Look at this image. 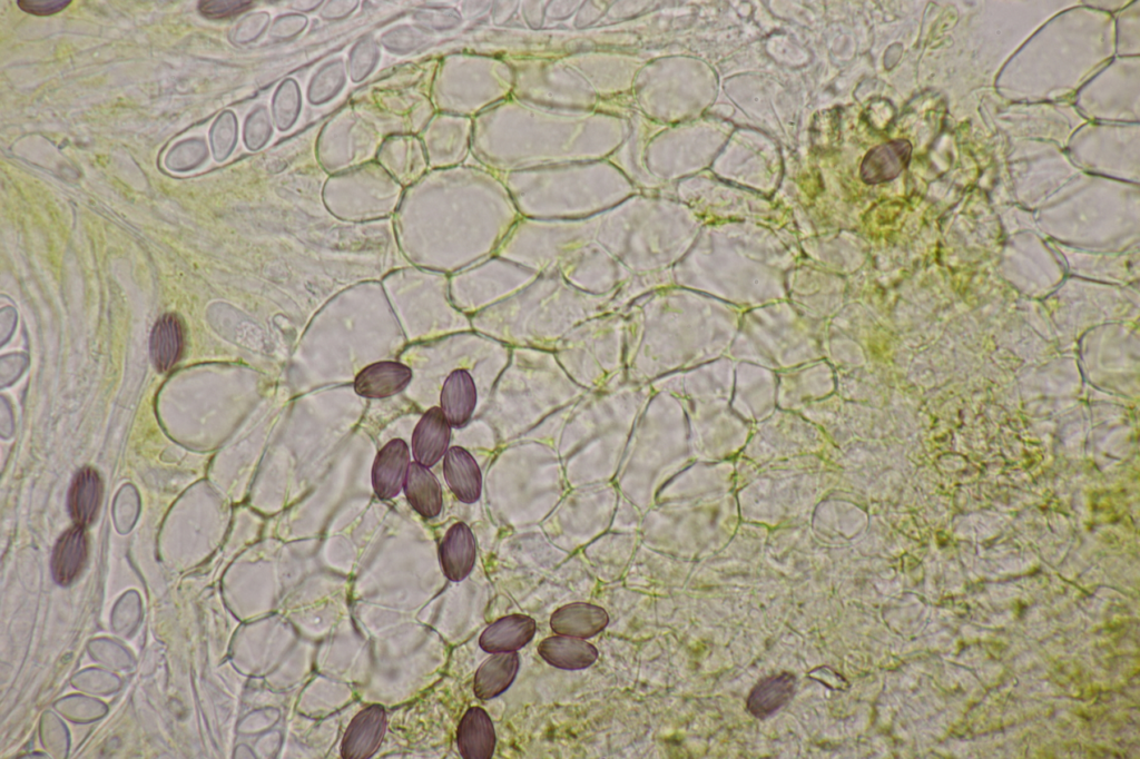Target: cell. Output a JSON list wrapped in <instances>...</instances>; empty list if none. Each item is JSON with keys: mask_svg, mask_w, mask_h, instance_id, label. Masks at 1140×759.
<instances>
[{"mask_svg": "<svg viewBox=\"0 0 1140 759\" xmlns=\"http://www.w3.org/2000/svg\"><path fill=\"white\" fill-rule=\"evenodd\" d=\"M386 711L382 704H371L350 722L341 745L344 759H367L380 748L386 731Z\"/></svg>", "mask_w": 1140, "mask_h": 759, "instance_id": "cell-1", "label": "cell"}, {"mask_svg": "<svg viewBox=\"0 0 1140 759\" xmlns=\"http://www.w3.org/2000/svg\"><path fill=\"white\" fill-rule=\"evenodd\" d=\"M410 466L409 446L402 438L387 442L376 454L372 467V485L381 500L395 497L403 489Z\"/></svg>", "mask_w": 1140, "mask_h": 759, "instance_id": "cell-2", "label": "cell"}, {"mask_svg": "<svg viewBox=\"0 0 1140 759\" xmlns=\"http://www.w3.org/2000/svg\"><path fill=\"white\" fill-rule=\"evenodd\" d=\"M451 425L440 407L428 410L416 424L412 435V452L415 462L424 466L435 465L449 450Z\"/></svg>", "mask_w": 1140, "mask_h": 759, "instance_id": "cell-3", "label": "cell"}, {"mask_svg": "<svg viewBox=\"0 0 1140 759\" xmlns=\"http://www.w3.org/2000/svg\"><path fill=\"white\" fill-rule=\"evenodd\" d=\"M475 559L476 543L471 529L464 522L454 523L439 546V560L444 575L453 582L464 580L471 573Z\"/></svg>", "mask_w": 1140, "mask_h": 759, "instance_id": "cell-4", "label": "cell"}, {"mask_svg": "<svg viewBox=\"0 0 1140 759\" xmlns=\"http://www.w3.org/2000/svg\"><path fill=\"white\" fill-rule=\"evenodd\" d=\"M443 474L454 496L475 503L482 492V473L473 455L462 446H451L443 459Z\"/></svg>", "mask_w": 1140, "mask_h": 759, "instance_id": "cell-5", "label": "cell"}, {"mask_svg": "<svg viewBox=\"0 0 1140 759\" xmlns=\"http://www.w3.org/2000/svg\"><path fill=\"white\" fill-rule=\"evenodd\" d=\"M411 378V368L400 362H376L356 375L354 391L366 398H385L402 392Z\"/></svg>", "mask_w": 1140, "mask_h": 759, "instance_id": "cell-6", "label": "cell"}, {"mask_svg": "<svg viewBox=\"0 0 1140 759\" xmlns=\"http://www.w3.org/2000/svg\"><path fill=\"white\" fill-rule=\"evenodd\" d=\"M497 737L492 720L480 707L469 708L456 729V745L464 759H490Z\"/></svg>", "mask_w": 1140, "mask_h": 759, "instance_id": "cell-7", "label": "cell"}, {"mask_svg": "<svg viewBox=\"0 0 1140 759\" xmlns=\"http://www.w3.org/2000/svg\"><path fill=\"white\" fill-rule=\"evenodd\" d=\"M608 623L609 615L603 608L586 602L562 605L550 618L553 632L580 639L598 634Z\"/></svg>", "mask_w": 1140, "mask_h": 759, "instance_id": "cell-8", "label": "cell"}, {"mask_svg": "<svg viewBox=\"0 0 1140 759\" xmlns=\"http://www.w3.org/2000/svg\"><path fill=\"white\" fill-rule=\"evenodd\" d=\"M478 393L471 374L463 368L454 369L446 377L440 396L441 410L452 427L465 426L472 417Z\"/></svg>", "mask_w": 1140, "mask_h": 759, "instance_id": "cell-9", "label": "cell"}, {"mask_svg": "<svg viewBox=\"0 0 1140 759\" xmlns=\"http://www.w3.org/2000/svg\"><path fill=\"white\" fill-rule=\"evenodd\" d=\"M535 633V621L514 613L500 618L480 635L479 644L489 653L517 651L528 644Z\"/></svg>", "mask_w": 1140, "mask_h": 759, "instance_id": "cell-10", "label": "cell"}, {"mask_svg": "<svg viewBox=\"0 0 1140 759\" xmlns=\"http://www.w3.org/2000/svg\"><path fill=\"white\" fill-rule=\"evenodd\" d=\"M912 145L905 139L884 142L871 149L864 157L859 174L866 184H879L894 179L908 164Z\"/></svg>", "mask_w": 1140, "mask_h": 759, "instance_id": "cell-11", "label": "cell"}, {"mask_svg": "<svg viewBox=\"0 0 1140 759\" xmlns=\"http://www.w3.org/2000/svg\"><path fill=\"white\" fill-rule=\"evenodd\" d=\"M412 509L425 519L438 516L442 510V489L436 476L417 462L410 463L403 485Z\"/></svg>", "mask_w": 1140, "mask_h": 759, "instance_id": "cell-12", "label": "cell"}, {"mask_svg": "<svg viewBox=\"0 0 1140 759\" xmlns=\"http://www.w3.org/2000/svg\"><path fill=\"white\" fill-rule=\"evenodd\" d=\"M538 652L550 666L564 670L586 669L598 658V650L591 643L561 634L542 640Z\"/></svg>", "mask_w": 1140, "mask_h": 759, "instance_id": "cell-13", "label": "cell"}, {"mask_svg": "<svg viewBox=\"0 0 1140 759\" xmlns=\"http://www.w3.org/2000/svg\"><path fill=\"white\" fill-rule=\"evenodd\" d=\"M519 667L517 651L497 652L489 657L475 672L474 694L481 700H490L503 693L514 681Z\"/></svg>", "mask_w": 1140, "mask_h": 759, "instance_id": "cell-14", "label": "cell"}, {"mask_svg": "<svg viewBox=\"0 0 1140 759\" xmlns=\"http://www.w3.org/2000/svg\"><path fill=\"white\" fill-rule=\"evenodd\" d=\"M88 552L82 526L68 530L58 541L52 554V574L60 584L70 583L81 571Z\"/></svg>", "mask_w": 1140, "mask_h": 759, "instance_id": "cell-15", "label": "cell"}, {"mask_svg": "<svg viewBox=\"0 0 1140 759\" xmlns=\"http://www.w3.org/2000/svg\"><path fill=\"white\" fill-rule=\"evenodd\" d=\"M102 494V483L91 467L81 469L69 491V510L79 526L90 524L97 515Z\"/></svg>", "mask_w": 1140, "mask_h": 759, "instance_id": "cell-16", "label": "cell"}, {"mask_svg": "<svg viewBox=\"0 0 1140 759\" xmlns=\"http://www.w3.org/2000/svg\"><path fill=\"white\" fill-rule=\"evenodd\" d=\"M796 683V677L788 672L765 678L751 690L747 710L759 719L770 716L793 697Z\"/></svg>", "mask_w": 1140, "mask_h": 759, "instance_id": "cell-17", "label": "cell"}, {"mask_svg": "<svg viewBox=\"0 0 1140 759\" xmlns=\"http://www.w3.org/2000/svg\"><path fill=\"white\" fill-rule=\"evenodd\" d=\"M184 345L181 325L175 315L163 316L150 337V356L160 372L170 369L179 359Z\"/></svg>", "mask_w": 1140, "mask_h": 759, "instance_id": "cell-18", "label": "cell"}, {"mask_svg": "<svg viewBox=\"0 0 1140 759\" xmlns=\"http://www.w3.org/2000/svg\"><path fill=\"white\" fill-rule=\"evenodd\" d=\"M248 2L203 1L199 11L208 18H224L244 10Z\"/></svg>", "mask_w": 1140, "mask_h": 759, "instance_id": "cell-19", "label": "cell"}, {"mask_svg": "<svg viewBox=\"0 0 1140 759\" xmlns=\"http://www.w3.org/2000/svg\"><path fill=\"white\" fill-rule=\"evenodd\" d=\"M70 1H18L24 11L37 14H51L63 9Z\"/></svg>", "mask_w": 1140, "mask_h": 759, "instance_id": "cell-20", "label": "cell"}]
</instances>
